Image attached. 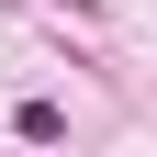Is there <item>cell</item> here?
I'll list each match as a JSON object with an SVG mask.
<instances>
[{
	"label": "cell",
	"instance_id": "cell-1",
	"mask_svg": "<svg viewBox=\"0 0 157 157\" xmlns=\"http://www.w3.org/2000/svg\"><path fill=\"white\" fill-rule=\"evenodd\" d=\"M11 135H34V146H56V135H67V112H56V101H23V112H11Z\"/></svg>",
	"mask_w": 157,
	"mask_h": 157
}]
</instances>
